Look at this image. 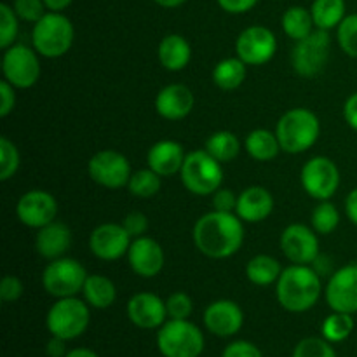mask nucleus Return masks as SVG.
<instances>
[{
    "label": "nucleus",
    "instance_id": "49",
    "mask_svg": "<svg viewBox=\"0 0 357 357\" xmlns=\"http://www.w3.org/2000/svg\"><path fill=\"white\" fill-rule=\"evenodd\" d=\"M45 352H47L49 357H65L68 354V351H66V340L52 337L47 342V345H45Z\"/></svg>",
    "mask_w": 357,
    "mask_h": 357
},
{
    "label": "nucleus",
    "instance_id": "17",
    "mask_svg": "<svg viewBox=\"0 0 357 357\" xmlns=\"http://www.w3.org/2000/svg\"><path fill=\"white\" fill-rule=\"evenodd\" d=\"M16 216L28 229H42L58 216V201L47 190H30L20 197Z\"/></svg>",
    "mask_w": 357,
    "mask_h": 357
},
{
    "label": "nucleus",
    "instance_id": "23",
    "mask_svg": "<svg viewBox=\"0 0 357 357\" xmlns=\"http://www.w3.org/2000/svg\"><path fill=\"white\" fill-rule=\"evenodd\" d=\"M274 211V197L260 185L248 187L237 195L236 215L246 223H260Z\"/></svg>",
    "mask_w": 357,
    "mask_h": 357
},
{
    "label": "nucleus",
    "instance_id": "27",
    "mask_svg": "<svg viewBox=\"0 0 357 357\" xmlns=\"http://www.w3.org/2000/svg\"><path fill=\"white\" fill-rule=\"evenodd\" d=\"M244 150L251 159L258 160V162H268L274 160L282 152L281 145L275 131H268V129H253L248 132L246 139H244Z\"/></svg>",
    "mask_w": 357,
    "mask_h": 357
},
{
    "label": "nucleus",
    "instance_id": "41",
    "mask_svg": "<svg viewBox=\"0 0 357 357\" xmlns=\"http://www.w3.org/2000/svg\"><path fill=\"white\" fill-rule=\"evenodd\" d=\"M13 9L20 20L28 21V23H37L45 14L47 7H45L44 0H14Z\"/></svg>",
    "mask_w": 357,
    "mask_h": 357
},
{
    "label": "nucleus",
    "instance_id": "26",
    "mask_svg": "<svg viewBox=\"0 0 357 357\" xmlns=\"http://www.w3.org/2000/svg\"><path fill=\"white\" fill-rule=\"evenodd\" d=\"M82 293L84 300L89 303V307L98 310L108 309L117 300V288H115L114 281L101 274L87 275Z\"/></svg>",
    "mask_w": 357,
    "mask_h": 357
},
{
    "label": "nucleus",
    "instance_id": "31",
    "mask_svg": "<svg viewBox=\"0 0 357 357\" xmlns=\"http://www.w3.org/2000/svg\"><path fill=\"white\" fill-rule=\"evenodd\" d=\"M310 14L316 28L319 30H333L344 21L345 14V0H314L310 7Z\"/></svg>",
    "mask_w": 357,
    "mask_h": 357
},
{
    "label": "nucleus",
    "instance_id": "4",
    "mask_svg": "<svg viewBox=\"0 0 357 357\" xmlns=\"http://www.w3.org/2000/svg\"><path fill=\"white\" fill-rule=\"evenodd\" d=\"M75 30L65 14L45 13L31 30V45L35 51L47 59H56L65 56L72 49Z\"/></svg>",
    "mask_w": 357,
    "mask_h": 357
},
{
    "label": "nucleus",
    "instance_id": "24",
    "mask_svg": "<svg viewBox=\"0 0 357 357\" xmlns=\"http://www.w3.org/2000/svg\"><path fill=\"white\" fill-rule=\"evenodd\" d=\"M70 244H72V230L66 223L58 222V220L38 229L35 236V250L49 261L61 258Z\"/></svg>",
    "mask_w": 357,
    "mask_h": 357
},
{
    "label": "nucleus",
    "instance_id": "8",
    "mask_svg": "<svg viewBox=\"0 0 357 357\" xmlns=\"http://www.w3.org/2000/svg\"><path fill=\"white\" fill-rule=\"evenodd\" d=\"M331 35L326 30H316L309 37L296 40L291 49V66L296 75L303 79H316L326 70L330 61Z\"/></svg>",
    "mask_w": 357,
    "mask_h": 357
},
{
    "label": "nucleus",
    "instance_id": "46",
    "mask_svg": "<svg viewBox=\"0 0 357 357\" xmlns=\"http://www.w3.org/2000/svg\"><path fill=\"white\" fill-rule=\"evenodd\" d=\"M16 107V87L7 82H0V117H7Z\"/></svg>",
    "mask_w": 357,
    "mask_h": 357
},
{
    "label": "nucleus",
    "instance_id": "36",
    "mask_svg": "<svg viewBox=\"0 0 357 357\" xmlns=\"http://www.w3.org/2000/svg\"><path fill=\"white\" fill-rule=\"evenodd\" d=\"M20 164L21 155L17 146L7 136H0V180H10L20 169Z\"/></svg>",
    "mask_w": 357,
    "mask_h": 357
},
{
    "label": "nucleus",
    "instance_id": "30",
    "mask_svg": "<svg viewBox=\"0 0 357 357\" xmlns=\"http://www.w3.org/2000/svg\"><path fill=\"white\" fill-rule=\"evenodd\" d=\"M281 24L282 31L295 42L309 37L316 30L312 14H310L309 9H305L302 6H293L289 9H286V13L282 14Z\"/></svg>",
    "mask_w": 357,
    "mask_h": 357
},
{
    "label": "nucleus",
    "instance_id": "52",
    "mask_svg": "<svg viewBox=\"0 0 357 357\" xmlns=\"http://www.w3.org/2000/svg\"><path fill=\"white\" fill-rule=\"evenodd\" d=\"M65 357H100V356L87 347H77V349H72V351H68V354Z\"/></svg>",
    "mask_w": 357,
    "mask_h": 357
},
{
    "label": "nucleus",
    "instance_id": "39",
    "mask_svg": "<svg viewBox=\"0 0 357 357\" xmlns=\"http://www.w3.org/2000/svg\"><path fill=\"white\" fill-rule=\"evenodd\" d=\"M293 357H337V352L326 338L309 337L296 344Z\"/></svg>",
    "mask_w": 357,
    "mask_h": 357
},
{
    "label": "nucleus",
    "instance_id": "5",
    "mask_svg": "<svg viewBox=\"0 0 357 357\" xmlns=\"http://www.w3.org/2000/svg\"><path fill=\"white\" fill-rule=\"evenodd\" d=\"M181 183L190 194L208 197L215 194L223 185L222 162L209 155L204 149L194 150L185 157L180 171Z\"/></svg>",
    "mask_w": 357,
    "mask_h": 357
},
{
    "label": "nucleus",
    "instance_id": "22",
    "mask_svg": "<svg viewBox=\"0 0 357 357\" xmlns=\"http://www.w3.org/2000/svg\"><path fill=\"white\" fill-rule=\"evenodd\" d=\"M185 157L187 153L181 143L174 139H160L150 146L146 153V166L162 178L174 176V174H180Z\"/></svg>",
    "mask_w": 357,
    "mask_h": 357
},
{
    "label": "nucleus",
    "instance_id": "15",
    "mask_svg": "<svg viewBox=\"0 0 357 357\" xmlns=\"http://www.w3.org/2000/svg\"><path fill=\"white\" fill-rule=\"evenodd\" d=\"M324 298L333 312L357 314V265L349 264L335 271L324 288Z\"/></svg>",
    "mask_w": 357,
    "mask_h": 357
},
{
    "label": "nucleus",
    "instance_id": "47",
    "mask_svg": "<svg viewBox=\"0 0 357 357\" xmlns=\"http://www.w3.org/2000/svg\"><path fill=\"white\" fill-rule=\"evenodd\" d=\"M218 6L229 14H244L253 9L258 0H216Z\"/></svg>",
    "mask_w": 357,
    "mask_h": 357
},
{
    "label": "nucleus",
    "instance_id": "12",
    "mask_svg": "<svg viewBox=\"0 0 357 357\" xmlns=\"http://www.w3.org/2000/svg\"><path fill=\"white\" fill-rule=\"evenodd\" d=\"M87 173L89 178L103 188L119 190V188L128 187L131 180V162L124 153L119 150L105 149L94 153L87 164Z\"/></svg>",
    "mask_w": 357,
    "mask_h": 357
},
{
    "label": "nucleus",
    "instance_id": "21",
    "mask_svg": "<svg viewBox=\"0 0 357 357\" xmlns=\"http://www.w3.org/2000/svg\"><path fill=\"white\" fill-rule=\"evenodd\" d=\"M195 107V96L185 84H167L157 93L155 110L162 119L171 122L188 117Z\"/></svg>",
    "mask_w": 357,
    "mask_h": 357
},
{
    "label": "nucleus",
    "instance_id": "13",
    "mask_svg": "<svg viewBox=\"0 0 357 357\" xmlns=\"http://www.w3.org/2000/svg\"><path fill=\"white\" fill-rule=\"evenodd\" d=\"M278 52V37L261 24L248 26L236 40V54L248 66H261L271 61Z\"/></svg>",
    "mask_w": 357,
    "mask_h": 357
},
{
    "label": "nucleus",
    "instance_id": "32",
    "mask_svg": "<svg viewBox=\"0 0 357 357\" xmlns=\"http://www.w3.org/2000/svg\"><path fill=\"white\" fill-rule=\"evenodd\" d=\"M204 150L218 162H232L241 153V142L232 131H216L206 139Z\"/></svg>",
    "mask_w": 357,
    "mask_h": 357
},
{
    "label": "nucleus",
    "instance_id": "43",
    "mask_svg": "<svg viewBox=\"0 0 357 357\" xmlns=\"http://www.w3.org/2000/svg\"><path fill=\"white\" fill-rule=\"evenodd\" d=\"M122 225H124V229L128 230V234L132 239L143 237L149 232V218H146V215H143L142 211L128 213V215L124 216V220H122Z\"/></svg>",
    "mask_w": 357,
    "mask_h": 357
},
{
    "label": "nucleus",
    "instance_id": "51",
    "mask_svg": "<svg viewBox=\"0 0 357 357\" xmlns=\"http://www.w3.org/2000/svg\"><path fill=\"white\" fill-rule=\"evenodd\" d=\"M72 2L73 0H44L45 7H47L49 10H52V13H61L66 7L72 6Z\"/></svg>",
    "mask_w": 357,
    "mask_h": 357
},
{
    "label": "nucleus",
    "instance_id": "1",
    "mask_svg": "<svg viewBox=\"0 0 357 357\" xmlns=\"http://www.w3.org/2000/svg\"><path fill=\"white\" fill-rule=\"evenodd\" d=\"M236 213H206L195 222L192 239L195 248L211 260H225L243 248L244 225Z\"/></svg>",
    "mask_w": 357,
    "mask_h": 357
},
{
    "label": "nucleus",
    "instance_id": "34",
    "mask_svg": "<svg viewBox=\"0 0 357 357\" xmlns=\"http://www.w3.org/2000/svg\"><path fill=\"white\" fill-rule=\"evenodd\" d=\"M160 187H162V176H159L150 167L135 171L128 183V190L131 192V195L139 199L153 197V195L159 194Z\"/></svg>",
    "mask_w": 357,
    "mask_h": 357
},
{
    "label": "nucleus",
    "instance_id": "33",
    "mask_svg": "<svg viewBox=\"0 0 357 357\" xmlns=\"http://www.w3.org/2000/svg\"><path fill=\"white\" fill-rule=\"evenodd\" d=\"M354 331V319L352 314L344 312H331L326 319L323 321L321 326V333L323 338H326L331 344H340V342L347 340Z\"/></svg>",
    "mask_w": 357,
    "mask_h": 357
},
{
    "label": "nucleus",
    "instance_id": "11",
    "mask_svg": "<svg viewBox=\"0 0 357 357\" xmlns=\"http://www.w3.org/2000/svg\"><path fill=\"white\" fill-rule=\"evenodd\" d=\"M300 183L316 201H330L340 187V169L330 157L316 155L303 164Z\"/></svg>",
    "mask_w": 357,
    "mask_h": 357
},
{
    "label": "nucleus",
    "instance_id": "40",
    "mask_svg": "<svg viewBox=\"0 0 357 357\" xmlns=\"http://www.w3.org/2000/svg\"><path fill=\"white\" fill-rule=\"evenodd\" d=\"M166 309L169 319H188L194 312V302L187 293L176 291L167 296Z\"/></svg>",
    "mask_w": 357,
    "mask_h": 357
},
{
    "label": "nucleus",
    "instance_id": "28",
    "mask_svg": "<svg viewBox=\"0 0 357 357\" xmlns=\"http://www.w3.org/2000/svg\"><path fill=\"white\" fill-rule=\"evenodd\" d=\"M248 77V65L241 58H225L213 68V82L222 91H236Z\"/></svg>",
    "mask_w": 357,
    "mask_h": 357
},
{
    "label": "nucleus",
    "instance_id": "53",
    "mask_svg": "<svg viewBox=\"0 0 357 357\" xmlns=\"http://www.w3.org/2000/svg\"><path fill=\"white\" fill-rule=\"evenodd\" d=\"M153 2L160 7H166V9H176V7L183 6L187 0H153Z\"/></svg>",
    "mask_w": 357,
    "mask_h": 357
},
{
    "label": "nucleus",
    "instance_id": "42",
    "mask_svg": "<svg viewBox=\"0 0 357 357\" xmlns=\"http://www.w3.org/2000/svg\"><path fill=\"white\" fill-rule=\"evenodd\" d=\"M24 288L23 282L16 275H3L2 281H0V300L6 303H13L16 300L21 298Z\"/></svg>",
    "mask_w": 357,
    "mask_h": 357
},
{
    "label": "nucleus",
    "instance_id": "14",
    "mask_svg": "<svg viewBox=\"0 0 357 357\" xmlns=\"http://www.w3.org/2000/svg\"><path fill=\"white\" fill-rule=\"evenodd\" d=\"M279 243L282 255L295 265H312L321 255L319 234L303 223L286 227Z\"/></svg>",
    "mask_w": 357,
    "mask_h": 357
},
{
    "label": "nucleus",
    "instance_id": "45",
    "mask_svg": "<svg viewBox=\"0 0 357 357\" xmlns=\"http://www.w3.org/2000/svg\"><path fill=\"white\" fill-rule=\"evenodd\" d=\"M237 206V195L234 194V190L230 188H218V190L213 194V208L216 211L223 213H236Z\"/></svg>",
    "mask_w": 357,
    "mask_h": 357
},
{
    "label": "nucleus",
    "instance_id": "48",
    "mask_svg": "<svg viewBox=\"0 0 357 357\" xmlns=\"http://www.w3.org/2000/svg\"><path fill=\"white\" fill-rule=\"evenodd\" d=\"M344 119L351 129L357 131V93H352L344 103Z\"/></svg>",
    "mask_w": 357,
    "mask_h": 357
},
{
    "label": "nucleus",
    "instance_id": "37",
    "mask_svg": "<svg viewBox=\"0 0 357 357\" xmlns=\"http://www.w3.org/2000/svg\"><path fill=\"white\" fill-rule=\"evenodd\" d=\"M20 31V17L13 6L0 3V47L7 49L14 44Z\"/></svg>",
    "mask_w": 357,
    "mask_h": 357
},
{
    "label": "nucleus",
    "instance_id": "25",
    "mask_svg": "<svg viewBox=\"0 0 357 357\" xmlns=\"http://www.w3.org/2000/svg\"><path fill=\"white\" fill-rule=\"evenodd\" d=\"M157 56H159V63L167 72H181L190 63L192 47L183 35L169 33L160 40Z\"/></svg>",
    "mask_w": 357,
    "mask_h": 357
},
{
    "label": "nucleus",
    "instance_id": "18",
    "mask_svg": "<svg viewBox=\"0 0 357 357\" xmlns=\"http://www.w3.org/2000/svg\"><path fill=\"white\" fill-rule=\"evenodd\" d=\"M126 257H128L131 271L143 279H152L159 275L166 264L162 246L149 236L132 239Z\"/></svg>",
    "mask_w": 357,
    "mask_h": 357
},
{
    "label": "nucleus",
    "instance_id": "50",
    "mask_svg": "<svg viewBox=\"0 0 357 357\" xmlns=\"http://www.w3.org/2000/svg\"><path fill=\"white\" fill-rule=\"evenodd\" d=\"M345 215L357 227V188H352L345 197Z\"/></svg>",
    "mask_w": 357,
    "mask_h": 357
},
{
    "label": "nucleus",
    "instance_id": "2",
    "mask_svg": "<svg viewBox=\"0 0 357 357\" xmlns=\"http://www.w3.org/2000/svg\"><path fill=\"white\" fill-rule=\"evenodd\" d=\"M323 293V278L312 265H295L282 268L275 282V296L279 305L293 314L312 309Z\"/></svg>",
    "mask_w": 357,
    "mask_h": 357
},
{
    "label": "nucleus",
    "instance_id": "44",
    "mask_svg": "<svg viewBox=\"0 0 357 357\" xmlns=\"http://www.w3.org/2000/svg\"><path fill=\"white\" fill-rule=\"evenodd\" d=\"M222 357H264L260 349L255 344L246 340H237L232 342L225 347Z\"/></svg>",
    "mask_w": 357,
    "mask_h": 357
},
{
    "label": "nucleus",
    "instance_id": "3",
    "mask_svg": "<svg viewBox=\"0 0 357 357\" xmlns=\"http://www.w3.org/2000/svg\"><path fill=\"white\" fill-rule=\"evenodd\" d=\"M275 135H278L282 152L298 155L312 149L319 139V117L309 108H291L279 119L275 126Z\"/></svg>",
    "mask_w": 357,
    "mask_h": 357
},
{
    "label": "nucleus",
    "instance_id": "38",
    "mask_svg": "<svg viewBox=\"0 0 357 357\" xmlns=\"http://www.w3.org/2000/svg\"><path fill=\"white\" fill-rule=\"evenodd\" d=\"M337 40L345 54L357 59V13L345 16L338 24Z\"/></svg>",
    "mask_w": 357,
    "mask_h": 357
},
{
    "label": "nucleus",
    "instance_id": "10",
    "mask_svg": "<svg viewBox=\"0 0 357 357\" xmlns=\"http://www.w3.org/2000/svg\"><path fill=\"white\" fill-rule=\"evenodd\" d=\"M2 75L16 89H30L38 82L42 73L40 54L24 44H13L3 49Z\"/></svg>",
    "mask_w": 357,
    "mask_h": 357
},
{
    "label": "nucleus",
    "instance_id": "29",
    "mask_svg": "<svg viewBox=\"0 0 357 357\" xmlns=\"http://www.w3.org/2000/svg\"><path fill=\"white\" fill-rule=\"evenodd\" d=\"M246 278L255 286L275 284L279 275L282 274V267L278 258L271 255H257L246 264Z\"/></svg>",
    "mask_w": 357,
    "mask_h": 357
},
{
    "label": "nucleus",
    "instance_id": "9",
    "mask_svg": "<svg viewBox=\"0 0 357 357\" xmlns=\"http://www.w3.org/2000/svg\"><path fill=\"white\" fill-rule=\"evenodd\" d=\"M86 267L75 258H56L45 265L42 272V286L51 296L68 298L84 289L87 279Z\"/></svg>",
    "mask_w": 357,
    "mask_h": 357
},
{
    "label": "nucleus",
    "instance_id": "19",
    "mask_svg": "<svg viewBox=\"0 0 357 357\" xmlns=\"http://www.w3.org/2000/svg\"><path fill=\"white\" fill-rule=\"evenodd\" d=\"M204 321L206 330L211 335L220 338L234 337L241 331L244 324V312L234 300H216V302L209 303L204 310Z\"/></svg>",
    "mask_w": 357,
    "mask_h": 357
},
{
    "label": "nucleus",
    "instance_id": "7",
    "mask_svg": "<svg viewBox=\"0 0 357 357\" xmlns=\"http://www.w3.org/2000/svg\"><path fill=\"white\" fill-rule=\"evenodd\" d=\"M204 335L188 319H169L157 331V347L164 357H199Z\"/></svg>",
    "mask_w": 357,
    "mask_h": 357
},
{
    "label": "nucleus",
    "instance_id": "35",
    "mask_svg": "<svg viewBox=\"0 0 357 357\" xmlns=\"http://www.w3.org/2000/svg\"><path fill=\"white\" fill-rule=\"evenodd\" d=\"M310 222L319 236H330L340 225V213L331 201H319V204L314 208Z\"/></svg>",
    "mask_w": 357,
    "mask_h": 357
},
{
    "label": "nucleus",
    "instance_id": "6",
    "mask_svg": "<svg viewBox=\"0 0 357 357\" xmlns=\"http://www.w3.org/2000/svg\"><path fill=\"white\" fill-rule=\"evenodd\" d=\"M89 321V303L77 296L56 300L45 317V324H47L51 337L63 338L66 342L75 340L80 335L86 333Z\"/></svg>",
    "mask_w": 357,
    "mask_h": 357
},
{
    "label": "nucleus",
    "instance_id": "16",
    "mask_svg": "<svg viewBox=\"0 0 357 357\" xmlns=\"http://www.w3.org/2000/svg\"><path fill=\"white\" fill-rule=\"evenodd\" d=\"M132 237L122 223H101L91 232L89 250L98 260L117 261L126 257Z\"/></svg>",
    "mask_w": 357,
    "mask_h": 357
},
{
    "label": "nucleus",
    "instance_id": "20",
    "mask_svg": "<svg viewBox=\"0 0 357 357\" xmlns=\"http://www.w3.org/2000/svg\"><path fill=\"white\" fill-rule=\"evenodd\" d=\"M128 317L139 330H157L167 321L166 300L155 293H136L128 302Z\"/></svg>",
    "mask_w": 357,
    "mask_h": 357
}]
</instances>
